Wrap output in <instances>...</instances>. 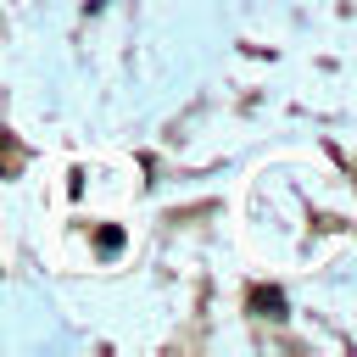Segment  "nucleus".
Wrapping results in <instances>:
<instances>
[{
    "label": "nucleus",
    "mask_w": 357,
    "mask_h": 357,
    "mask_svg": "<svg viewBox=\"0 0 357 357\" xmlns=\"http://www.w3.org/2000/svg\"><path fill=\"white\" fill-rule=\"evenodd\" d=\"M251 307H257V318H273V324L284 318V296L279 290H251Z\"/></svg>",
    "instance_id": "1"
}]
</instances>
